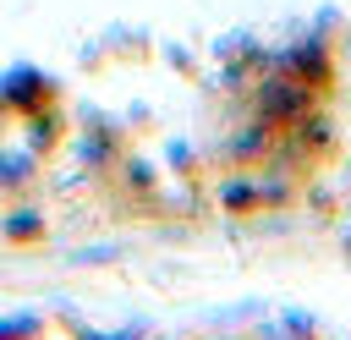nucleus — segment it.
Instances as JSON below:
<instances>
[{
  "mask_svg": "<svg viewBox=\"0 0 351 340\" xmlns=\"http://www.w3.org/2000/svg\"><path fill=\"white\" fill-rule=\"evenodd\" d=\"M318 104H324V99H318L307 82H296L291 71H280V66H274L263 82H252V115L269 121V126H280V132L296 126V121H302L307 110H318Z\"/></svg>",
  "mask_w": 351,
  "mask_h": 340,
  "instance_id": "f257e3e1",
  "label": "nucleus"
},
{
  "mask_svg": "<svg viewBox=\"0 0 351 340\" xmlns=\"http://www.w3.org/2000/svg\"><path fill=\"white\" fill-rule=\"evenodd\" d=\"M225 214H241V219H258V214H274L291 203V181L274 175V170H230L225 192H219Z\"/></svg>",
  "mask_w": 351,
  "mask_h": 340,
  "instance_id": "f03ea898",
  "label": "nucleus"
},
{
  "mask_svg": "<svg viewBox=\"0 0 351 340\" xmlns=\"http://www.w3.org/2000/svg\"><path fill=\"white\" fill-rule=\"evenodd\" d=\"M55 104H60V77H49L44 66H5L0 71V110L11 121H27Z\"/></svg>",
  "mask_w": 351,
  "mask_h": 340,
  "instance_id": "7ed1b4c3",
  "label": "nucleus"
},
{
  "mask_svg": "<svg viewBox=\"0 0 351 340\" xmlns=\"http://www.w3.org/2000/svg\"><path fill=\"white\" fill-rule=\"evenodd\" d=\"M274 66L291 71L296 82H307L318 99H335L340 71H335V44L329 38H291L285 49H274Z\"/></svg>",
  "mask_w": 351,
  "mask_h": 340,
  "instance_id": "20e7f679",
  "label": "nucleus"
},
{
  "mask_svg": "<svg viewBox=\"0 0 351 340\" xmlns=\"http://www.w3.org/2000/svg\"><path fill=\"white\" fill-rule=\"evenodd\" d=\"M22 126H27V132H22V148H27L33 159H44V165H49V159H55V154L71 143V115H66L60 104H55V110H38V115H27Z\"/></svg>",
  "mask_w": 351,
  "mask_h": 340,
  "instance_id": "39448f33",
  "label": "nucleus"
},
{
  "mask_svg": "<svg viewBox=\"0 0 351 340\" xmlns=\"http://www.w3.org/2000/svg\"><path fill=\"white\" fill-rule=\"evenodd\" d=\"M38 170L44 159H33L22 143H0V203H16L38 186Z\"/></svg>",
  "mask_w": 351,
  "mask_h": 340,
  "instance_id": "423d86ee",
  "label": "nucleus"
},
{
  "mask_svg": "<svg viewBox=\"0 0 351 340\" xmlns=\"http://www.w3.org/2000/svg\"><path fill=\"white\" fill-rule=\"evenodd\" d=\"M0 236L11 241V247H38L44 236H49V219H44V208L38 203H5V214H0Z\"/></svg>",
  "mask_w": 351,
  "mask_h": 340,
  "instance_id": "0eeeda50",
  "label": "nucleus"
},
{
  "mask_svg": "<svg viewBox=\"0 0 351 340\" xmlns=\"http://www.w3.org/2000/svg\"><path fill=\"white\" fill-rule=\"evenodd\" d=\"M0 340H44L38 318H0Z\"/></svg>",
  "mask_w": 351,
  "mask_h": 340,
  "instance_id": "6e6552de",
  "label": "nucleus"
},
{
  "mask_svg": "<svg viewBox=\"0 0 351 340\" xmlns=\"http://www.w3.org/2000/svg\"><path fill=\"white\" fill-rule=\"evenodd\" d=\"M82 340H132V335H82Z\"/></svg>",
  "mask_w": 351,
  "mask_h": 340,
  "instance_id": "1a4fd4ad",
  "label": "nucleus"
},
{
  "mask_svg": "<svg viewBox=\"0 0 351 340\" xmlns=\"http://www.w3.org/2000/svg\"><path fill=\"white\" fill-rule=\"evenodd\" d=\"M5 126H11V115H5V110H0V143H5Z\"/></svg>",
  "mask_w": 351,
  "mask_h": 340,
  "instance_id": "9d476101",
  "label": "nucleus"
},
{
  "mask_svg": "<svg viewBox=\"0 0 351 340\" xmlns=\"http://www.w3.org/2000/svg\"><path fill=\"white\" fill-rule=\"evenodd\" d=\"M346 263H351V236H346Z\"/></svg>",
  "mask_w": 351,
  "mask_h": 340,
  "instance_id": "9b49d317",
  "label": "nucleus"
}]
</instances>
